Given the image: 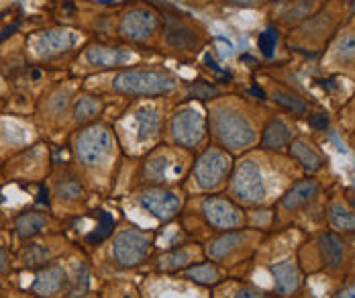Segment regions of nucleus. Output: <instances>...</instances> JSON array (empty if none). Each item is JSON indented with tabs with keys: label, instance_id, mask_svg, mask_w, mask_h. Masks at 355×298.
Segmentation results:
<instances>
[{
	"label": "nucleus",
	"instance_id": "nucleus-1",
	"mask_svg": "<svg viewBox=\"0 0 355 298\" xmlns=\"http://www.w3.org/2000/svg\"><path fill=\"white\" fill-rule=\"evenodd\" d=\"M176 84V78L168 74L166 70H129V72H121L112 82L114 90L123 94H143V96L166 94L174 90Z\"/></svg>",
	"mask_w": 355,
	"mask_h": 298
},
{
	"label": "nucleus",
	"instance_id": "nucleus-2",
	"mask_svg": "<svg viewBox=\"0 0 355 298\" xmlns=\"http://www.w3.org/2000/svg\"><path fill=\"white\" fill-rule=\"evenodd\" d=\"M214 129L218 139L229 149H243L253 143V127L249 121L235 111L220 109L214 112Z\"/></svg>",
	"mask_w": 355,
	"mask_h": 298
},
{
	"label": "nucleus",
	"instance_id": "nucleus-3",
	"mask_svg": "<svg viewBox=\"0 0 355 298\" xmlns=\"http://www.w3.org/2000/svg\"><path fill=\"white\" fill-rule=\"evenodd\" d=\"M112 148H114L112 135L103 125H92L80 131L76 137V155L86 166H96L103 159H107L112 153Z\"/></svg>",
	"mask_w": 355,
	"mask_h": 298
},
{
	"label": "nucleus",
	"instance_id": "nucleus-4",
	"mask_svg": "<svg viewBox=\"0 0 355 298\" xmlns=\"http://www.w3.org/2000/svg\"><path fill=\"white\" fill-rule=\"evenodd\" d=\"M151 247V237L147 233H143L135 227H127L125 231H121L114 237V260L123 268H133L139 265Z\"/></svg>",
	"mask_w": 355,
	"mask_h": 298
},
{
	"label": "nucleus",
	"instance_id": "nucleus-5",
	"mask_svg": "<svg viewBox=\"0 0 355 298\" xmlns=\"http://www.w3.org/2000/svg\"><path fill=\"white\" fill-rule=\"evenodd\" d=\"M71 280L68 278V272L62 263H45L39 268L35 274V280L31 284V292L39 298H58L66 290H70Z\"/></svg>",
	"mask_w": 355,
	"mask_h": 298
},
{
	"label": "nucleus",
	"instance_id": "nucleus-6",
	"mask_svg": "<svg viewBox=\"0 0 355 298\" xmlns=\"http://www.w3.org/2000/svg\"><path fill=\"white\" fill-rule=\"evenodd\" d=\"M205 116L194 109H184L176 112L174 121H172V135L180 146L184 148H194L200 143V139L205 137Z\"/></svg>",
	"mask_w": 355,
	"mask_h": 298
},
{
	"label": "nucleus",
	"instance_id": "nucleus-7",
	"mask_svg": "<svg viewBox=\"0 0 355 298\" xmlns=\"http://www.w3.org/2000/svg\"><path fill=\"white\" fill-rule=\"evenodd\" d=\"M227 170H229L227 155L220 153L218 149H209L198 157V161L194 166V176L202 188H214L220 184Z\"/></svg>",
	"mask_w": 355,
	"mask_h": 298
},
{
	"label": "nucleus",
	"instance_id": "nucleus-8",
	"mask_svg": "<svg viewBox=\"0 0 355 298\" xmlns=\"http://www.w3.org/2000/svg\"><path fill=\"white\" fill-rule=\"evenodd\" d=\"M233 188H235V194L245 202H257L266 196V184H263L261 172L251 161H245L237 168L233 176Z\"/></svg>",
	"mask_w": 355,
	"mask_h": 298
},
{
	"label": "nucleus",
	"instance_id": "nucleus-9",
	"mask_svg": "<svg viewBox=\"0 0 355 298\" xmlns=\"http://www.w3.org/2000/svg\"><path fill=\"white\" fill-rule=\"evenodd\" d=\"M139 202L145 211H149L153 217H157L162 221L172 219L182 204L180 196L168 188H147L145 192H141Z\"/></svg>",
	"mask_w": 355,
	"mask_h": 298
},
{
	"label": "nucleus",
	"instance_id": "nucleus-10",
	"mask_svg": "<svg viewBox=\"0 0 355 298\" xmlns=\"http://www.w3.org/2000/svg\"><path fill=\"white\" fill-rule=\"evenodd\" d=\"M202 211H205V217L209 219V223L216 229H233V227H239L243 221L241 211L225 196L207 198L202 204Z\"/></svg>",
	"mask_w": 355,
	"mask_h": 298
},
{
	"label": "nucleus",
	"instance_id": "nucleus-11",
	"mask_svg": "<svg viewBox=\"0 0 355 298\" xmlns=\"http://www.w3.org/2000/svg\"><path fill=\"white\" fill-rule=\"evenodd\" d=\"M157 27V15L149 8H133L121 21V35L131 41L147 39Z\"/></svg>",
	"mask_w": 355,
	"mask_h": 298
},
{
	"label": "nucleus",
	"instance_id": "nucleus-12",
	"mask_svg": "<svg viewBox=\"0 0 355 298\" xmlns=\"http://www.w3.org/2000/svg\"><path fill=\"white\" fill-rule=\"evenodd\" d=\"M76 45V33L68 29H53L41 33L35 39V51L39 55H58Z\"/></svg>",
	"mask_w": 355,
	"mask_h": 298
},
{
	"label": "nucleus",
	"instance_id": "nucleus-13",
	"mask_svg": "<svg viewBox=\"0 0 355 298\" xmlns=\"http://www.w3.org/2000/svg\"><path fill=\"white\" fill-rule=\"evenodd\" d=\"M166 41L174 49H194L200 45V35L186 23L178 19H168L166 21Z\"/></svg>",
	"mask_w": 355,
	"mask_h": 298
},
{
	"label": "nucleus",
	"instance_id": "nucleus-14",
	"mask_svg": "<svg viewBox=\"0 0 355 298\" xmlns=\"http://www.w3.org/2000/svg\"><path fill=\"white\" fill-rule=\"evenodd\" d=\"M88 64L96 68H116L123 66L131 60V53L121 47H105V45H94L86 51Z\"/></svg>",
	"mask_w": 355,
	"mask_h": 298
},
{
	"label": "nucleus",
	"instance_id": "nucleus-15",
	"mask_svg": "<svg viewBox=\"0 0 355 298\" xmlns=\"http://www.w3.org/2000/svg\"><path fill=\"white\" fill-rule=\"evenodd\" d=\"M49 223L47 215L45 213H39V211H25L21 213L17 219H15V233L17 237L21 239H31L39 235L45 227Z\"/></svg>",
	"mask_w": 355,
	"mask_h": 298
},
{
	"label": "nucleus",
	"instance_id": "nucleus-16",
	"mask_svg": "<svg viewBox=\"0 0 355 298\" xmlns=\"http://www.w3.org/2000/svg\"><path fill=\"white\" fill-rule=\"evenodd\" d=\"M320 256L327 268H339L343 263V256H345V245L341 241L339 235L335 233H324L319 239Z\"/></svg>",
	"mask_w": 355,
	"mask_h": 298
},
{
	"label": "nucleus",
	"instance_id": "nucleus-17",
	"mask_svg": "<svg viewBox=\"0 0 355 298\" xmlns=\"http://www.w3.org/2000/svg\"><path fill=\"white\" fill-rule=\"evenodd\" d=\"M317 190H319V186H317L315 180H302V182L294 184L286 192L284 198H282V207L288 209V211L300 209L302 204H306L317 194Z\"/></svg>",
	"mask_w": 355,
	"mask_h": 298
},
{
	"label": "nucleus",
	"instance_id": "nucleus-18",
	"mask_svg": "<svg viewBox=\"0 0 355 298\" xmlns=\"http://www.w3.org/2000/svg\"><path fill=\"white\" fill-rule=\"evenodd\" d=\"M272 276H274V282H276V288L278 292L282 295H290L292 290H296L298 286V268L292 263V261H282V263H276L272 265Z\"/></svg>",
	"mask_w": 355,
	"mask_h": 298
},
{
	"label": "nucleus",
	"instance_id": "nucleus-19",
	"mask_svg": "<svg viewBox=\"0 0 355 298\" xmlns=\"http://www.w3.org/2000/svg\"><path fill=\"white\" fill-rule=\"evenodd\" d=\"M290 139V131L280 119H274L266 125L263 135H261V148L266 149H280L284 148Z\"/></svg>",
	"mask_w": 355,
	"mask_h": 298
},
{
	"label": "nucleus",
	"instance_id": "nucleus-20",
	"mask_svg": "<svg viewBox=\"0 0 355 298\" xmlns=\"http://www.w3.org/2000/svg\"><path fill=\"white\" fill-rule=\"evenodd\" d=\"M243 239H245V235L241 231H229V233H225V235H220L214 241H211L209 256L214 258V260H220L229 252H233L235 247H239V243H243Z\"/></svg>",
	"mask_w": 355,
	"mask_h": 298
},
{
	"label": "nucleus",
	"instance_id": "nucleus-21",
	"mask_svg": "<svg viewBox=\"0 0 355 298\" xmlns=\"http://www.w3.org/2000/svg\"><path fill=\"white\" fill-rule=\"evenodd\" d=\"M290 153L302 164V168L304 170H309V172H317L322 168V157H320L319 153L315 151V149L311 148V146H306L304 141H294L292 146H290Z\"/></svg>",
	"mask_w": 355,
	"mask_h": 298
},
{
	"label": "nucleus",
	"instance_id": "nucleus-22",
	"mask_svg": "<svg viewBox=\"0 0 355 298\" xmlns=\"http://www.w3.org/2000/svg\"><path fill=\"white\" fill-rule=\"evenodd\" d=\"M55 194L60 200H66V202H71V200H78L82 198L84 194V188H82V182L73 176V174H64L58 178L55 182Z\"/></svg>",
	"mask_w": 355,
	"mask_h": 298
},
{
	"label": "nucleus",
	"instance_id": "nucleus-23",
	"mask_svg": "<svg viewBox=\"0 0 355 298\" xmlns=\"http://www.w3.org/2000/svg\"><path fill=\"white\" fill-rule=\"evenodd\" d=\"M159 129V114L155 109L151 107H145L141 111L137 112V133H139V139H151Z\"/></svg>",
	"mask_w": 355,
	"mask_h": 298
},
{
	"label": "nucleus",
	"instance_id": "nucleus-24",
	"mask_svg": "<svg viewBox=\"0 0 355 298\" xmlns=\"http://www.w3.org/2000/svg\"><path fill=\"white\" fill-rule=\"evenodd\" d=\"M329 219L339 231H355V213L343 204H333L329 209Z\"/></svg>",
	"mask_w": 355,
	"mask_h": 298
},
{
	"label": "nucleus",
	"instance_id": "nucleus-25",
	"mask_svg": "<svg viewBox=\"0 0 355 298\" xmlns=\"http://www.w3.org/2000/svg\"><path fill=\"white\" fill-rule=\"evenodd\" d=\"M49 249L43 243H29L23 249V263L27 268H43L45 263H49Z\"/></svg>",
	"mask_w": 355,
	"mask_h": 298
},
{
	"label": "nucleus",
	"instance_id": "nucleus-26",
	"mask_svg": "<svg viewBox=\"0 0 355 298\" xmlns=\"http://www.w3.org/2000/svg\"><path fill=\"white\" fill-rule=\"evenodd\" d=\"M274 100L278 103V105H282L284 109H288L290 112H294V114H304L306 112V103L298 96V94H292V92H288V90H274Z\"/></svg>",
	"mask_w": 355,
	"mask_h": 298
},
{
	"label": "nucleus",
	"instance_id": "nucleus-27",
	"mask_svg": "<svg viewBox=\"0 0 355 298\" xmlns=\"http://www.w3.org/2000/svg\"><path fill=\"white\" fill-rule=\"evenodd\" d=\"M98 111H101V105H98L96 98H92V96H82V98H78V103H76V107H73V119H76L78 123H86V121H90L92 116H96Z\"/></svg>",
	"mask_w": 355,
	"mask_h": 298
},
{
	"label": "nucleus",
	"instance_id": "nucleus-28",
	"mask_svg": "<svg viewBox=\"0 0 355 298\" xmlns=\"http://www.w3.org/2000/svg\"><path fill=\"white\" fill-rule=\"evenodd\" d=\"M186 276L194 282H200V284H214L218 282V270L211 265V263H200V265H194L186 272Z\"/></svg>",
	"mask_w": 355,
	"mask_h": 298
},
{
	"label": "nucleus",
	"instance_id": "nucleus-29",
	"mask_svg": "<svg viewBox=\"0 0 355 298\" xmlns=\"http://www.w3.org/2000/svg\"><path fill=\"white\" fill-rule=\"evenodd\" d=\"M96 219H98V227L94 229V233H90L86 239H88V243H101V241H105L108 235L112 233V227H114V219L105 213V211H101L98 215H96Z\"/></svg>",
	"mask_w": 355,
	"mask_h": 298
},
{
	"label": "nucleus",
	"instance_id": "nucleus-30",
	"mask_svg": "<svg viewBox=\"0 0 355 298\" xmlns=\"http://www.w3.org/2000/svg\"><path fill=\"white\" fill-rule=\"evenodd\" d=\"M276 43H278V31L274 29V27H268L259 39H257V45H259V51L266 55V58H270L272 53H274V49H276Z\"/></svg>",
	"mask_w": 355,
	"mask_h": 298
},
{
	"label": "nucleus",
	"instance_id": "nucleus-31",
	"mask_svg": "<svg viewBox=\"0 0 355 298\" xmlns=\"http://www.w3.org/2000/svg\"><path fill=\"white\" fill-rule=\"evenodd\" d=\"M188 261V252L184 249H174L170 254H166L164 258H159V265L164 270H174V268H180Z\"/></svg>",
	"mask_w": 355,
	"mask_h": 298
},
{
	"label": "nucleus",
	"instance_id": "nucleus-32",
	"mask_svg": "<svg viewBox=\"0 0 355 298\" xmlns=\"http://www.w3.org/2000/svg\"><path fill=\"white\" fill-rule=\"evenodd\" d=\"M188 94L194 96V98H198V100H207V98H211V96H216L218 90H216L214 86H211V84H207V82H196V84L188 90Z\"/></svg>",
	"mask_w": 355,
	"mask_h": 298
},
{
	"label": "nucleus",
	"instance_id": "nucleus-33",
	"mask_svg": "<svg viewBox=\"0 0 355 298\" xmlns=\"http://www.w3.org/2000/svg\"><path fill=\"white\" fill-rule=\"evenodd\" d=\"M337 51H339V58L341 60H354L355 58V35L349 33L345 37H341L339 45H337Z\"/></svg>",
	"mask_w": 355,
	"mask_h": 298
},
{
	"label": "nucleus",
	"instance_id": "nucleus-34",
	"mask_svg": "<svg viewBox=\"0 0 355 298\" xmlns=\"http://www.w3.org/2000/svg\"><path fill=\"white\" fill-rule=\"evenodd\" d=\"M166 164H168L166 157H155V159H151L149 166H147L149 176H153V178H157V180L164 178V176H166Z\"/></svg>",
	"mask_w": 355,
	"mask_h": 298
},
{
	"label": "nucleus",
	"instance_id": "nucleus-35",
	"mask_svg": "<svg viewBox=\"0 0 355 298\" xmlns=\"http://www.w3.org/2000/svg\"><path fill=\"white\" fill-rule=\"evenodd\" d=\"M8 270H10V256H8V252L0 245V276H6Z\"/></svg>",
	"mask_w": 355,
	"mask_h": 298
},
{
	"label": "nucleus",
	"instance_id": "nucleus-36",
	"mask_svg": "<svg viewBox=\"0 0 355 298\" xmlns=\"http://www.w3.org/2000/svg\"><path fill=\"white\" fill-rule=\"evenodd\" d=\"M237 298H268L263 292H259V290H255V288H241L239 292H237Z\"/></svg>",
	"mask_w": 355,
	"mask_h": 298
},
{
	"label": "nucleus",
	"instance_id": "nucleus-37",
	"mask_svg": "<svg viewBox=\"0 0 355 298\" xmlns=\"http://www.w3.org/2000/svg\"><path fill=\"white\" fill-rule=\"evenodd\" d=\"M309 123H311L315 129H324V127L329 125L327 114H315V116H311V119H309Z\"/></svg>",
	"mask_w": 355,
	"mask_h": 298
},
{
	"label": "nucleus",
	"instance_id": "nucleus-38",
	"mask_svg": "<svg viewBox=\"0 0 355 298\" xmlns=\"http://www.w3.org/2000/svg\"><path fill=\"white\" fill-rule=\"evenodd\" d=\"M335 298H355V284H347V286H343V288L337 292V297Z\"/></svg>",
	"mask_w": 355,
	"mask_h": 298
},
{
	"label": "nucleus",
	"instance_id": "nucleus-39",
	"mask_svg": "<svg viewBox=\"0 0 355 298\" xmlns=\"http://www.w3.org/2000/svg\"><path fill=\"white\" fill-rule=\"evenodd\" d=\"M233 4H239V6H253V4H257V2H261V0H231Z\"/></svg>",
	"mask_w": 355,
	"mask_h": 298
},
{
	"label": "nucleus",
	"instance_id": "nucleus-40",
	"mask_svg": "<svg viewBox=\"0 0 355 298\" xmlns=\"http://www.w3.org/2000/svg\"><path fill=\"white\" fill-rule=\"evenodd\" d=\"M12 31H17V25H10L8 29H4V31L0 33V41H2V39L8 37V33H12Z\"/></svg>",
	"mask_w": 355,
	"mask_h": 298
},
{
	"label": "nucleus",
	"instance_id": "nucleus-41",
	"mask_svg": "<svg viewBox=\"0 0 355 298\" xmlns=\"http://www.w3.org/2000/svg\"><path fill=\"white\" fill-rule=\"evenodd\" d=\"M349 202L355 207V194H352V192H349Z\"/></svg>",
	"mask_w": 355,
	"mask_h": 298
}]
</instances>
